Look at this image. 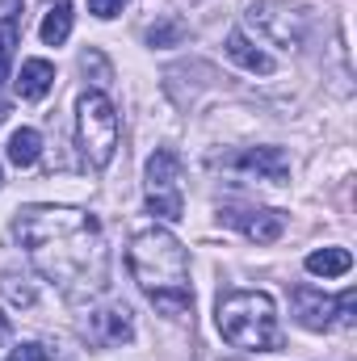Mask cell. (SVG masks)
Segmentation results:
<instances>
[{"label":"cell","instance_id":"cell-1","mask_svg":"<svg viewBox=\"0 0 357 361\" xmlns=\"http://www.w3.org/2000/svg\"><path fill=\"white\" fill-rule=\"evenodd\" d=\"M21 248L68 298H85L105 286V240L89 210L72 206H25L13 223Z\"/></svg>","mask_w":357,"mask_h":361},{"label":"cell","instance_id":"cell-2","mask_svg":"<svg viewBox=\"0 0 357 361\" xmlns=\"http://www.w3.org/2000/svg\"><path fill=\"white\" fill-rule=\"evenodd\" d=\"M126 265L135 273V281L143 286V294L164 311V315H185L193 307L189 294V257L181 248V240L164 227H147L131 240L126 248Z\"/></svg>","mask_w":357,"mask_h":361},{"label":"cell","instance_id":"cell-3","mask_svg":"<svg viewBox=\"0 0 357 361\" xmlns=\"http://www.w3.org/2000/svg\"><path fill=\"white\" fill-rule=\"evenodd\" d=\"M219 332L248 353H277L286 345L277 328V307L265 290H227L219 298Z\"/></svg>","mask_w":357,"mask_h":361},{"label":"cell","instance_id":"cell-4","mask_svg":"<svg viewBox=\"0 0 357 361\" xmlns=\"http://www.w3.org/2000/svg\"><path fill=\"white\" fill-rule=\"evenodd\" d=\"M76 143L92 169H109L118 152V109L105 92H85L76 105Z\"/></svg>","mask_w":357,"mask_h":361},{"label":"cell","instance_id":"cell-5","mask_svg":"<svg viewBox=\"0 0 357 361\" xmlns=\"http://www.w3.org/2000/svg\"><path fill=\"white\" fill-rule=\"evenodd\" d=\"M147 210L156 219H169L177 223L185 214V197H181V160L177 152L160 147L152 160H147Z\"/></svg>","mask_w":357,"mask_h":361},{"label":"cell","instance_id":"cell-6","mask_svg":"<svg viewBox=\"0 0 357 361\" xmlns=\"http://www.w3.org/2000/svg\"><path fill=\"white\" fill-rule=\"evenodd\" d=\"M248 21L265 34L269 42H277V47H303V38H307V13L303 8H294V4H286V0H265V4H253L248 8Z\"/></svg>","mask_w":357,"mask_h":361},{"label":"cell","instance_id":"cell-7","mask_svg":"<svg viewBox=\"0 0 357 361\" xmlns=\"http://www.w3.org/2000/svg\"><path fill=\"white\" fill-rule=\"evenodd\" d=\"M290 298H294V315H298L303 328L328 332V328L337 324V298H328L324 290H315V286H294Z\"/></svg>","mask_w":357,"mask_h":361},{"label":"cell","instance_id":"cell-8","mask_svg":"<svg viewBox=\"0 0 357 361\" xmlns=\"http://www.w3.org/2000/svg\"><path fill=\"white\" fill-rule=\"evenodd\" d=\"M223 223H236L253 244H277L286 231V214L282 210H223Z\"/></svg>","mask_w":357,"mask_h":361},{"label":"cell","instance_id":"cell-9","mask_svg":"<svg viewBox=\"0 0 357 361\" xmlns=\"http://www.w3.org/2000/svg\"><path fill=\"white\" fill-rule=\"evenodd\" d=\"M231 164L244 169V173H257L261 180H273V185H286V177H290V160H286L282 147H248Z\"/></svg>","mask_w":357,"mask_h":361},{"label":"cell","instance_id":"cell-10","mask_svg":"<svg viewBox=\"0 0 357 361\" xmlns=\"http://www.w3.org/2000/svg\"><path fill=\"white\" fill-rule=\"evenodd\" d=\"M89 341L92 345H122L131 341V311L126 307H105V311H92L89 315Z\"/></svg>","mask_w":357,"mask_h":361},{"label":"cell","instance_id":"cell-11","mask_svg":"<svg viewBox=\"0 0 357 361\" xmlns=\"http://www.w3.org/2000/svg\"><path fill=\"white\" fill-rule=\"evenodd\" d=\"M13 85H17V97L21 101H42L47 92L55 89V68L47 59H25Z\"/></svg>","mask_w":357,"mask_h":361},{"label":"cell","instance_id":"cell-12","mask_svg":"<svg viewBox=\"0 0 357 361\" xmlns=\"http://www.w3.org/2000/svg\"><path fill=\"white\" fill-rule=\"evenodd\" d=\"M227 55H231L244 72H257V76H269V72H273V59H269L261 47L248 42L244 30H231V34H227Z\"/></svg>","mask_w":357,"mask_h":361},{"label":"cell","instance_id":"cell-13","mask_svg":"<svg viewBox=\"0 0 357 361\" xmlns=\"http://www.w3.org/2000/svg\"><path fill=\"white\" fill-rule=\"evenodd\" d=\"M38 34H42V42H47V47L68 42V34H72V4H68V0H55V4L47 8L42 25H38Z\"/></svg>","mask_w":357,"mask_h":361},{"label":"cell","instance_id":"cell-14","mask_svg":"<svg viewBox=\"0 0 357 361\" xmlns=\"http://www.w3.org/2000/svg\"><path fill=\"white\" fill-rule=\"evenodd\" d=\"M38 156H42V135H38L34 126L13 130V139H8V160H13L17 169H34Z\"/></svg>","mask_w":357,"mask_h":361},{"label":"cell","instance_id":"cell-15","mask_svg":"<svg viewBox=\"0 0 357 361\" xmlns=\"http://www.w3.org/2000/svg\"><path fill=\"white\" fill-rule=\"evenodd\" d=\"M349 269H353L349 248H320L307 257V273H315V277H345Z\"/></svg>","mask_w":357,"mask_h":361},{"label":"cell","instance_id":"cell-16","mask_svg":"<svg viewBox=\"0 0 357 361\" xmlns=\"http://www.w3.org/2000/svg\"><path fill=\"white\" fill-rule=\"evenodd\" d=\"M21 38V0H0V55L13 59V47Z\"/></svg>","mask_w":357,"mask_h":361},{"label":"cell","instance_id":"cell-17","mask_svg":"<svg viewBox=\"0 0 357 361\" xmlns=\"http://www.w3.org/2000/svg\"><path fill=\"white\" fill-rule=\"evenodd\" d=\"M185 34H189L185 21H181V17H169V21H160V25L147 30V42H152V47H181Z\"/></svg>","mask_w":357,"mask_h":361},{"label":"cell","instance_id":"cell-18","mask_svg":"<svg viewBox=\"0 0 357 361\" xmlns=\"http://www.w3.org/2000/svg\"><path fill=\"white\" fill-rule=\"evenodd\" d=\"M80 72H85V76H92L97 85H109V80H114V68H109V59H105L101 51H92V47L80 55Z\"/></svg>","mask_w":357,"mask_h":361},{"label":"cell","instance_id":"cell-19","mask_svg":"<svg viewBox=\"0 0 357 361\" xmlns=\"http://www.w3.org/2000/svg\"><path fill=\"white\" fill-rule=\"evenodd\" d=\"M0 286H4V294H8V302H17V307H34V286H25V277L8 273Z\"/></svg>","mask_w":357,"mask_h":361},{"label":"cell","instance_id":"cell-20","mask_svg":"<svg viewBox=\"0 0 357 361\" xmlns=\"http://www.w3.org/2000/svg\"><path fill=\"white\" fill-rule=\"evenodd\" d=\"M353 311H357V290L349 286V290L337 298V324H341V328H353V319H357Z\"/></svg>","mask_w":357,"mask_h":361},{"label":"cell","instance_id":"cell-21","mask_svg":"<svg viewBox=\"0 0 357 361\" xmlns=\"http://www.w3.org/2000/svg\"><path fill=\"white\" fill-rule=\"evenodd\" d=\"M122 4H126V0H89V13L92 17H101V21H109V17L122 13Z\"/></svg>","mask_w":357,"mask_h":361},{"label":"cell","instance_id":"cell-22","mask_svg":"<svg viewBox=\"0 0 357 361\" xmlns=\"http://www.w3.org/2000/svg\"><path fill=\"white\" fill-rule=\"evenodd\" d=\"M8 361H42V349H38V345H17V349L8 353Z\"/></svg>","mask_w":357,"mask_h":361},{"label":"cell","instance_id":"cell-23","mask_svg":"<svg viewBox=\"0 0 357 361\" xmlns=\"http://www.w3.org/2000/svg\"><path fill=\"white\" fill-rule=\"evenodd\" d=\"M8 122V101H0V126Z\"/></svg>","mask_w":357,"mask_h":361},{"label":"cell","instance_id":"cell-24","mask_svg":"<svg viewBox=\"0 0 357 361\" xmlns=\"http://www.w3.org/2000/svg\"><path fill=\"white\" fill-rule=\"evenodd\" d=\"M0 180H4V177H0Z\"/></svg>","mask_w":357,"mask_h":361}]
</instances>
